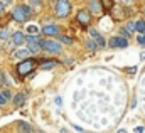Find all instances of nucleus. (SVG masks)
I'll return each instance as SVG.
<instances>
[{"label":"nucleus","mask_w":145,"mask_h":133,"mask_svg":"<svg viewBox=\"0 0 145 133\" xmlns=\"http://www.w3.org/2000/svg\"><path fill=\"white\" fill-rule=\"evenodd\" d=\"M24 40H25V37H24V34L22 32H15L14 35H12V42H14L15 46H20Z\"/></svg>","instance_id":"obj_8"},{"label":"nucleus","mask_w":145,"mask_h":133,"mask_svg":"<svg viewBox=\"0 0 145 133\" xmlns=\"http://www.w3.org/2000/svg\"><path fill=\"white\" fill-rule=\"evenodd\" d=\"M5 3H10V0H5Z\"/></svg>","instance_id":"obj_34"},{"label":"nucleus","mask_w":145,"mask_h":133,"mask_svg":"<svg viewBox=\"0 0 145 133\" xmlns=\"http://www.w3.org/2000/svg\"><path fill=\"white\" fill-rule=\"evenodd\" d=\"M3 103H5V100H3V98H2V95H0V104H3Z\"/></svg>","instance_id":"obj_31"},{"label":"nucleus","mask_w":145,"mask_h":133,"mask_svg":"<svg viewBox=\"0 0 145 133\" xmlns=\"http://www.w3.org/2000/svg\"><path fill=\"white\" fill-rule=\"evenodd\" d=\"M42 64H44V69H46V67H52V66H56V64H57V63H56V61H44V63H42Z\"/></svg>","instance_id":"obj_21"},{"label":"nucleus","mask_w":145,"mask_h":133,"mask_svg":"<svg viewBox=\"0 0 145 133\" xmlns=\"http://www.w3.org/2000/svg\"><path fill=\"white\" fill-rule=\"evenodd\" d=\"M3 10H5V3H2V2H0V14H2Z\"/></svg>","instance_id":"obj_28"},{"label":"nucleus","mask_w":145,"mask_h":133,"mask_svg":"<svg viewBox=\"0 0 145 133\" xmlns=\"http://www.w3.org/2000/svg\"><path fill=\"white\" fill-rule=\"evenodd\" d=\"M127 32H133L135 31V24L133 22H127V29H125Z\"/></svg>","instance_id":"obj_20"},{"label":"nucleus","mask_w":145,"mask_h":133,"mask_svg":"<svg viewBox=\"0 0 145 133\" xmlns=\"http://www.w3.org/2000/svg\"><path fill=\"white\" fill-rule=\"evenodd\" d=\"M39 46H40L42 49L49 51V52H61V46H59L57 42H54V40H40Z\"/></svg>","instance_id":"obj_4"},{"label":"nucleus","mask_w":145,"mask_h":133,"mask_svg":"<svg viewBox=\"0 0 145 133\" xmlns=\"http://www.w3.org/2000/svg\"><path fill=\"white\" fill-rule=\"evenodd\" d=\"M138 44H142V46H145V35H138Z\"/></svg>","instance_id":"obj_24"},{"label":"nucleus","mask_w":145,"mask_h":133,"mask_svg":"<svg viewBox=\"0 0 145 133\" xmlns=\"http://www.w3.org/2000/svg\"><path fill=\"white\" fill-rule=\"evenodd\" d=\"M39 49H40V46L39 44H32V42H29V52H39Z\"/></svg>","instance_id":"obj_15"},{"label":"nucleus","mask_w":145,"mask_h":133,"mask_svg":"<svg viewBox=\"0 0 145 133\" xmlns=\"http://www.w3.org/2000/svg\"><path fill=\"white\" fill-rule=\"evenodd\" d=\"M12 15H14V19H15L17 22H25V20L31 17V7H27V5H19V7L14 8Z\"/></svg>","instance_id":"obj_1"},{"label":"nucleus","mask_w":145,"mask_h":133,"mask_svg":"<svg viewBox=\"0 0 145 133\" xmlns=\"http://www.w3.org/2000/svg\"><path fill=\"white\" fill-rule=\"evenodd\" d=\"M89 8H91L93 12H100V5H98V2H96V0H91V2H89Z\"/></svg>","instance_id":"obj_16"},{"label":"nucleus","mask_w":145,"mask_h":133,"mask_svg":"<svg viewBox=\"0 0 145 133\" xmlns=\"http://www.w3.org/2000/svg\"><path fill=\"white\" fill-rule=\"evenodd\" d=\"M29 32H37V29L34 25H29Z\"/></svg>","instance_id":"obj_25"},{"label":"nucleus","mask_w":145,"mask_h":133,"mask_svg":"<svg viewBox=\"0 0 145 133\" xmlns=\"http://www.w3.org/2000/svg\"><path fill=\"white\" fill-rule=\"evenodd\" d=\"M86 47L89 49V52H95V51H96V46H95V42H93L91 39H88V40H86Z\"/></svg>","instance_id":"obj_17"},{"label":"nucleus","mask_w":145,"mask_h":133,"mask_svg":"<svg viewBox=\"0 0 145 133\" xmlns=\"http://www.w3.org/2000/svg\"><path fill=\"white\" fill-rule=\"evenodd\" d=\"M27 54H29V51H27V49H19V51L15 52V57H25Z\"/></svg>","instance_id":"obj_18"},{"label":"nucleus","mask_w":145,"mask_h":133,"mask_svg":"<svg viewBox=\"0 0 145 133\" xmlns=\"http://www.w3.org/2000/svg\"><path fill=\"white\" fill-rule=\"evenodd\" d=\"M118 133H127V130H118Z\"/></svg>","instance_id":"obj_33"},{"label":"nucleus","mask_w":145,"mask_h":133,"mask_svg":"<svg viewBox=\"0 0 145 133\" xmlns=\"http://www.w3.org/2000/svg\"><path fill=\"white\" fill-rule=\"evenodd\" d=\"M56 104H59V106H61V104H63V100H61V98H59V96H57V98H56Z\"/></svg>","instance_id":"obj_26"},{"label":"nucleus","mask_w":145,"mask_h":133,"mask_svg":"<svg viewBox=\"0 0 145 133\" xmlns=\"http://www.w3.org/2000/svg\"><path fill=\"white\" fill-rule=\"evenodd\" d=\"M34 64H36V61H31V59H25V61H22V63L17 66V72H19V76H20V78L27 76V74L32 71Z\"/></svg>","instance_id":"obj_3"},{"label":"nucleus","mask_w":145,"mask_h":133,"mask_svg":"<svg viewBox=\"0 0 145 133\" xmlns=\"http://www.w3.org/2000/svg\"><path fill=\"white\" fill-rule=\"evenodd\" d=\"M0 84H3V74L0 72Z\"/></svg>","instance_id":"obj_30"},{"label":"nucleus","mask_w":145,"mask_h":133,"mask_svg":"<svg viewBox=\"0 0 145 133\" xmlns=\"http://www.w3.org/2000/svg\"><path fill=\"white\" fill-rule=\"evenodd\" d=\"M120 2H121L123 5H125V3H132V0H120Z\"/></svg>","instance_id":"obj_29"},{"label":"nucleus","mask_w":145,"mask_h":133,"mask_svg":"<svg viewBox=\"0 0 145 133\" xmlns=\"http://www.w3.org/2000/svg\"><path fill=\"white\" fill-rule=\"evenodd\" d=\"M42 32L46 34V35H56V34H59V27L49 24V25H44L42 27Z\"/></svg>","instance_id":"obj_7"},{"label":"nucleus","mask_w":145,"mask_h":133,"mask_svg":"<svg viewBox=\"0 0 145 133\" xmlns=\"http://www.w3.org/2000/svg\"><path fill=\"white\" fill-rule=\"evenodd\" d=\"M31 2H32V3H39V2H40V0H31Z\"/></svg>","instance_id":"obj_32"},{"label":"nucleus","mask_w":145,"mask_h":133,"mask_svg":"<svg viewBox=\"0 0 145 133\" xmlns=\"http://www.w3.org/2000/svg\"><path fill=\"white\" fill-rule=\"evenodd\" d=\"M89 34H91V37H93V39H95V40H96V42H98L100 46H105V44H106V42H105V39H103V37H101L100 34L96 32L95 29H91V31H89Z\"/></svg>","instance_id":"obj_9"},{"label":"nucleus","mask_w":145,"mask_h":133,"mask_svg":"<svg viewBox=\"0 0 145 133\" xmlns=\"http://www.w3.org/2000/svg\"><path fill=\"white\" fill-rule=\"evenodd\" d=\"M0 95H2V98H3L5 101L10 98V91H8V89H3V91H0Z\"/></svg>","instance_id":"obj_22"},{"label":"nucleus","mask_w":145,"mask_h":133,"mask_svg":"<svg viewBox=\"0 0 145 133\" xmlns=\"http://www.w3.org/2000/svg\"><path fill=\"white\" fill-rule=\"evenodd\" d=\"M108 44H110V47H127L128 46V40L123 39V37H113Z\"/></svg>","instance_id":"obj_6"},{"label":"nucleus","mask_w":145,"mask_h":133,"mask_svg":"<svg viewBox=\"0 0 145 133\" xmlns=\"http://www.w3.org/2000/svg\"><path fill=\"white\" fill-rule=\"evenodd\" d=\"M100 3H101V8L106 12L113 8V0H100Z\"/></svg>","instance_id":"obj_13"},{"label":"nucleus","mask_w":145,"mask_h":133,"mask_svg":"<svg viewBox=\"0 0 145 133\" xmlns=\"http://www.w3.org/2000/svg\"><path fill=\"white\" fill-rule=\"evenodd\" d=\"M25 40L27 42H32V44H40V39L37 35H29V37H25Z\"/></svg>","instance_id":"obj_14"},{"label":"nucleus","mask_w":145,"mask_h":133,"mask_svg":"<svg viewBox=\"0 0 145 133\" xmlns=\"http://www.w3.org/2000/svg\"><path fill=\"white\" fill-rule=\"evenodd\" d=\"M144 132V128H142V126H137V128H135V133H142Z\"/></svg>","instance_id":"obj_27"},{"label":"nucleus","mask_w":145,"mask_h":133,"mask_svg":"<svg viewBox=\"0 0 145 133\" xmlns=\"http://www.w3.org/2000/svg\"><path fill=\"white\" fill-rule=\"evenodd\" d=\"M54 10H56V15H57V17H61V19L68 17L69 12H71V3H69V0H57Z\"/></svg>","instance_id":"obj_2"},{"label":"nucleus","mask_w":145,"mask_h":133,"mask_svg":"<svg viewBox=\"0 0 145 133\" xmlns=\"http://www.w3.org/2000/svg\"><path fill=\"white\" fill-rule=\"evenodd\" d=\"M59 40L64 42V44H72V39L71 37H68V35H59Z\"/></svg>","instance_id":"obj_19"},{"label":"nucleus","mask_w":145,"mask_h":133,"mask_svg":"<svg viewBox=\"0 0 145 133\" xmlns=\"http://www.w3.org/2000/svg\"><path fill=\"white\" fill-rule=\"evenodd\" d=\"M135 31H138L142 35L145 34V20L144 19H138V20L135 22Z\"/></svg>","instance_id":"obj_11"},{"label":"nucleus","mask_w":145,"mask_h":133,"mask_svg":"<svg viewBox=\"0 0 145 133\" xmlns=\"http://www.w3.org/2000/svg\"><path fill=\"white\" fill-rule=\"evenodd\" d=\"M17 126H19V130H20L22 133H32V126H31V125H27L25 121H19V125H17Z\"/></svg>","instance_id":"obj_10"},{"label":"nucleus","mask_w":145,"mask_h":133,"mask_svg":"<svg viewBox=\"0 0 145 133\" xmlns=\"http://www.w3.org/2000/svg\"><path fill=\"white\" fill-rule=\"evenodd\" d=\"M14 101H15V104H17V106H22V104L25 103V93H19V95H15Z\"/></svg>","instance_id":"obj_12"},{"label":"nucleus","mask_w":145,"mask_h":133,"mask_svg":"<svg viewBox=\"0 0 145 133\" xmlns=\"http://www.w3.org/2000/svg\"><path fill=\"white\" fill-rule=\"evenodd\" d=\"M76 19H78V22H81L83 25H88L89 20H91V14H89V10H79Z\"/></svg>","instance_id":"obj_5"},{"label":"nucleus","mask_w":145,"mask_h":133,"mask_svg":"<svg viewBox=\"0 0 145 133\" xmlns=\"http://www.w3.org/2000/svg\"><path fill=\"white\" fill-rule=\"evenodd\" d=\"M7 35H8V31H7V29L0 31V37H2V39H7Z\"/></svg>","instance_id":"obj_23"}]
</instances>
